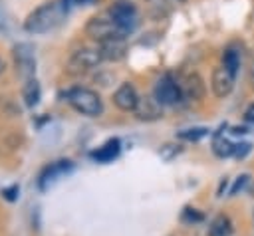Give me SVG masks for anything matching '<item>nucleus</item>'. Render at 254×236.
<instances>
[{"mask_svg": "<svg viewBox=\"0 0 254 236\" xmlns=\"http://www.w3.org/2000/svg\"><path fill=\"white\" fill-rule=\"evenodd\" d=\"M12 56H14V63H16V71L28 79H32L34 69H36V59H34V50L30 44H16L12 48Z\"/></svg>", "mask_w": 254, "mask_h": 236, "instance_id": "0eeeda50", "label": "nucleus"}, {"mask_svg": "<svg viewBox=\"0 0 254 236\" xmlns=\"http://www.w3.org/2000/svg\"><path fill=\"white\" fill-rule=\"evenodd\" d=\"M224 186H226V178H224V180H220V186H218V196L222 194V188H224Z\"/></svg>", "mask_w": 254, "mask_h": 236, "instance_id": "bb28decb", "label": "nucleus"}, {"mask_svg": "<svg viewBox=\"0 0 254 236\" xmlns=\"http://www.w3.org/2000/svg\"><path fill=\"white\" fill-rule=\"evenodd\" d=\"M85 34L97 44L111 40V38H127V34L111 18H101V16H95L85 24Z\"/></svg>", "mask_w": 254, "mask_h": 236, "instance_id": "20e7f679", "label": "nucleus"}, {"mask_svg": "<svg viewBox=\"0 0 254 236\" xmlns=\"http://www.w3.org/2000/svg\"><path fill=\"white\" fill-rule=\"evenodd\" d=\"M234 143H230L228 139H224L220 133L218 135H214V139H212V153L216 155V157H220V159H226V157H230V155H234Z\"/></svg>", "mask_w": 254, "mask_h": 236, "instance_id": "dca6fc26", "label": "nucleus"}, {"mask_svg": "<svg viewBox=\"0 0 254 236\" xmlns=\"http://www.w3.org/2000/svg\"><path fill=\"white\" fill-rule=\"evenodd\" d=\"M222 65L236 77L238 67H240V54H238L236 50H232V48L224 50V54H222Z\"/></svg>", "mask_w": 254, "mask_h": 236, "instance_id": "a211bd4d", "label": "nucleus"}, {"mask_svg": "<svg viewBox=\"0 0 254 236\" xmlns=\"http://www.w3.org/2000/svg\"><path fill=\"white\" fill-rule=\"evenodd\" d=\"M40 97H42V89H40L38 79H36V77L26 79V83H24V87H22V99H24V103H26L28 107H36L38 101H40Z\"/></svg>", "mask_w": 254, "mask_h": 236, "instance_id": "2eb2a0df", "label": "nucleus"}, {"mask_svg": "<svg viewBox=\"0 0 254 236\" xmlns=\"http://www.w3.org/2000/svg\"><path fill=\"white\" fill-rule=\"evenodd\" d=\"M244 121L254 123V103H250V105L244 109Z\"/></svg>", "mask_w": 254, "mask_h": 236, "instance_id": "393cba45", "label": "nucleus"}, {"mask_svg": "<svg viewBox=\"0 0 254 236\" xmlns=\"http://www.w3.org/2000/svg\"><path fill=\"white\" fill-rule=\"evenodd\" d=\"M183 218H185V220H190V222H200V220H202V214L196 212L194 208H185Z\"/></svg>", "mask_w": 254, "mask_h": 236, "instance_id": "5701e85b", "label": "nucleus"}, {"mask_svg": "<svg viewBox=\"0 0 254 236\" xmlns=\"http://www.w3.org/2000/svg\"><path fill=\"white\" fill-rule=\"evenodd\" d=\"M107 12H109V18H111L125 34L133 32L135 26L139 24V10H137V6H135L133 2H129V0H115V2L109 6Z\"/></svg>", "mask_w": 254, "mask_h": 236, "instance_id": "7ed1b4c3", "label": "nucleus"}, {"mask_svg": "<svg viewBox=\"0 0 254 236\" xmlns=\"http://www.w3.org/2000/svg\"><path fill=\"white\" fill-rule=\"evenodd\" d=\"M230 232H232V224L224 214L216 216L208 226V236H228Z\"/></svg>", "mask_w": 254, "mask_h": 236, "instance_id": "f3484780", "label": "nucleus"}, {"mask_svg": "<svg viewBox=\"0 0 254 236\" xmlns=\"http://www.w3.org/2000/svg\"><path fill=\"white\" fill-rule=\"evenodd\" d=\"M99 48V54L105 61H121L125 56H127V40L125 38H111V40H105L101 44H97Z\"/></svg>", "mask_w": 254, "mask_h": 236, "instance_id": "9d476101", "label": "nucleus"}, {"mask_svg": "<svg viewBox=\"0 0 254 236\" xmlns=\"http://www.w3.org/2000/svg\"><path fill=\"white\" fill-rule=\"evenodd\" d=\"M103 61L99 48H79L69 58V71L71 73H83L87 69L97 67Z\"/></svg>", "mask_w": 254, "mask_h": 236, "instance_id": "423d86ee", "label": "nucleus"}, {"mask_svg": "<svg viewBox=\"0 0 254 236\" xmlns=\"http://www.w3.org/2000/svg\"><path fill=\"white\" fill-rule=\"evenodd\" d=\"M133 113L139 121H157L163 117V105L157 101L155 95H143L139 97Z\"/></svg>", "mask_w": 254, "mask_h": 236, "instance_id": "1a4fd4ad", "label": "nucleus"}, {"mask_svg": "<svg viewBox=\"0 0 254 236\" xmlns=\"http://www.w3.org/2000/svg\"><path fill=\"white\" fill-rule=\"evenodd\" d=\"M181 85H183V95L189 101H202L206 95V85L198 71H190Z\"/></svg>", "mask_w": 254, "mask_h": 236, "instance_id": "f8f14e48", "label": "nucleus"}, {"mask_svg": "<svg viewBox=\"0 0 254 236\" xmlns=\"http://www.w3.org/2000/svg\"><path fill=\"white\" fill-rule=\"evenodd\" d=\"M250 149H252L250 143H238V145L234 147V157H236V159H244V157L250 153Z\"/></svg>", "mask_w": 254, "mask_h": 236, "instance_id": "412c9836", "label": "nucleus"}, {"mask_svg": "<svg viewBox=\"0 0 254 236\" xmlns=\"http://www.w3.org/2000/svg\"><path fill=\"white\" fill-rule=\"evenodd\" d=\"M183 153V147L179 145V143H165L161 149H159V157L163 159V161H173L177 155H181Z\"/></svg>", "mask_w": 254, "mask_h": 236, "instance_id": "aec40b11", "label": "nucleus"}, {"mask_svg": "<svg viewBox=\"0 0 254 236\" xmlns=\"http://www.w3.org/2000/svg\"><path fill=\"white\" fill-rule=\"evenodd\" d=\"M248 175H242V177H238L236 178V182H234V186L230 188V196H234V194H238V190H242L244 186H246V182H248Z\"/></svg>", "mask_w": 254, "mask_h": 236, "instance_id": "4be33fe9", "label": "nucleus"}, {"mask_svg": "<svg viewBox=\"0 0 254 236\" xmlns=\"http://www.w3.org/2000/svg\"><path fill=\"white\" fill-rule=\"evenodd\" d=\"M65 99L81 115L99 117L103 113V99L99 97L97 91L89 87H71L65 91Z\"/></svg>", "mask_w": 254, "mask_h": 236, "instance_id": "f03ea898", "label": "nucleus"}, {"mask_svg": "<svg viewBox=\"0 0 254 236\" xmlns=\"http://www.w3.org/2000/svg\"><path fill=\"white\" fill-rule=\"evenodd\" d=\"M119 151H121L119 139H109V141H105L97 151L91 153V159L97 161V163H109V161H113V159L119 155Z\"/></svg>", "mask_w": 254, "mask_h": 236, "instance_id": "4468645a", "label": "nucleus"}, {"mask_svg": "<svg viewBox=\"0 0 254 236\" xmlns=\"http://www.w3.org/2000/svg\"><path fill=\"white\" fill-rule=\"evenodd\" d=\"M2 71H4V61L0 59V73H2Z\"/></svg>", "mask_w": 254, "mask_h": 236, "instance_id": "cd10ccee", "label": "nucleus"}, {"mask_svg": "<svg viewBox=\"0 0 254 236\" xmlns=\"http://www.w3.org/2000/svg\"><path fill=\"white\" fill-rule=\"evenodd\" d=\"M71 169V163L69 161H58V163H54V165H50L42 175H40V180H38V184H40V188H48L60 175H64V173H67Z\"/></svg>", "mask_w": 254, "mask_h": 236, "instance_id": "ddd939ff", "label": "nucleus"}, {"mask_svg": "<svg viewBox=\"0 0 254 236\" xmlns=\"http://www.w3.org/2000/svg\"><path fill=\"white\" fill-rule=\"evenodd\" d=\"M137 101H139V93H137L135 85L129 83V81L127 83H121L115 89V93H113V103L121 111H135Z\"/></svg>", "mask_w": 254, "mask_h": 236, "instance_id": "9b49d317", "label": "nucleus"}, {"mask_svg": "<svg viewBox=\"0 0 254 236\" xmlns=\"http://www.w3.org/2000/svg\"><path fill=\"white\" fill-rule=\"evenodd\" d=\"M206 133H208V129H204V127H190V129L179 131L177 137L183 139V141H198V139H202Z\"/></svg>", "mask_w": 254, "mask_h": 236, "instance_id": "6ab92c4d", "label": "nucleus"}, {"mask_svg": "<svg viewBox=\"0 0 254 236\" xmlns=\"http://www.w3.org/2000/svg\"><path fill=\"white\" fill-rule=\"evenodd\" d=\"M210 87L218 99H224L234 89V75L224 65H216L210 73Z\"/></svg>", "mask_w": 254, "mask_h": 236, "instance_id": "6e6552de", "label": "nucleus"}, {"mask_svg": "<svg viewBox=\"0 0 254 236\" xmlns=\"http://www.w3.org/2000/svg\"><path fill=\"white\" fill-rule=\"evenodd\" d=\"M2 194H4L6 200H16V196H18V184H14V186H10V188H4Z\"/></svg>", "mask_w": 254, "mask_h": 236, "instance_id": "b1692460", "label": "nucleus"}, {"mask_svg": "<svg viewBox=\"0 0 254 236\" xmlns=\"http://www.w3.org/2000/svg\"><path fill=\"white\" fill-rule=\"evenodd\" d=\"M65 4L54 0V2H44L42 6H38L34 12L28 14V18L24 20V30L28 34H42L48 32L50 28H54L60 18L65 12Z\"/></svg>", "mask_w": 254, "mask_h": 236, "instance_id": "f257e3e1", "label": "nucleus"}, {"mask_svg": "<svg viewBox=\"0 0 254 236\" xmlns=\"http://www.w3.org/2000/svg\"><path fill=\"white\" fill-rule=\"evenodd\" d=\"M252 192H254V188H252Z\"/></svg>", "mask_w": 254, "mask_h": 236, "instance_id": "c85d7f7f", "label": "nucleus"}, {"mask_svg": "<svg viewBox=\"0 0 254 236\" xmlns=\"http://www.w3.org/2000/svg\"><path fill=\"white\" fill-rule=\"evenodd\" d=\"M153 95L157 97V101L161 105H175L179 103L185 95H183V85L171 75V73H165L157 83H155V89H153Z\"/></svg>", "mask_w": 254, "mask_h": 236, "instance_id": "39448f33", "label": "nucleus"}, {"mask_svg": "<svg viewBox=\"0 0 254 236\" xmlns=\"http://www.w3.org/2000/svg\"><path fill=\"white\" fill-rule=\"evenodd\" d=\"M232 133H234V135H246L248 129H246L244 125H234V127H232Z\"/></svg>", "mask_w": 254, "mask_h": 236, "instance_id": "a878e982", "label": "nucleus"}]
</instances>
